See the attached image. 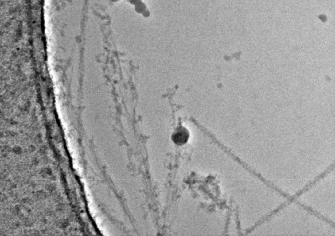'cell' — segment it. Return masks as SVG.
I'll return each instance as SVG.
<instances>
[{"mask_svg":"<svg viewBox=\"0 0 335 236\" xmlns=\"http://www.w3.org/2000/svg\"><path fill=\"white\" fill-rule=\"evenodd\" d=\"M189 136V132L188 129L182 126H180L172 134V140L177 145H181L187 143Z\"/></svg>","mask_w":335,"mask_h":236,"instance_id":"obj_1","label":"cell"},{"mask_svg":"<svg viewBox=\"0 0 335 236\" xmlns=\"http://www.w3.org/2000/svg\"><path fill=\"white\" fill-rule=\"evenodd\" d=\"M134 10L136 12L139 14H142L144 12L146 11L147 9L146 5L143 2L138 3V4L134 6Z\"/></svg>","mask_w":335,"mask_h":236,"instance_id":"obj_2","label":"cell"},{"mask_svg":"<svg viewBox=\"0 0 335 236\" xmlns=\"http://www.w3.org/2000/svg\"><path fill=\"white\" fill-rule=\"evenodd\" d=\"M127 1L131 5L135 6V5L142 2V0H127Z\"/></svg>","mask_w":335,"mask_h":236,"instance_id":"obj_3","label":"cell"},{"mask_svg":"<svg viewBox=\"0 0 335 236\" xmlns=\"http://www.w3.org/2000/svg\"><path fill=\"white\" fill-rule=\"evenodd\" d=\"M142 14L144 17H145V18H148V17H149L150 15V12L148 10H146V11L144 12Z\"/></svg>","mask_w":335,"mask_h":236,"instance_id":"obj_4","label":"cell"},{"mask_svg":"<svg viewBox=\"0 0 335 236\" xmlns=\"http://www.w3.org/2000/svg\"><path fill=\"white\" fill-rule=\"evenodd\" d=\"M14 151L16 154H20L22 150L20 148L15 147L14 149Z\"/></svg>","mask_w":335,"mask_h":236,"instance_id":"obj_5","label":"cell"},{"mask_svg":"<svg viewBox=\"0 0 335 236\" xmlns=\"http://www.w3.org/2000/svg\"><path fill=\"white\" fill-rule=\"evenodd\" d=\"M111 1L113 2H117L119 1H120V0H111Z\"/></svg>","mask_w":335,"mask_h":236,"instance_id":"obj_6","label":"cell"}]
</instances>
